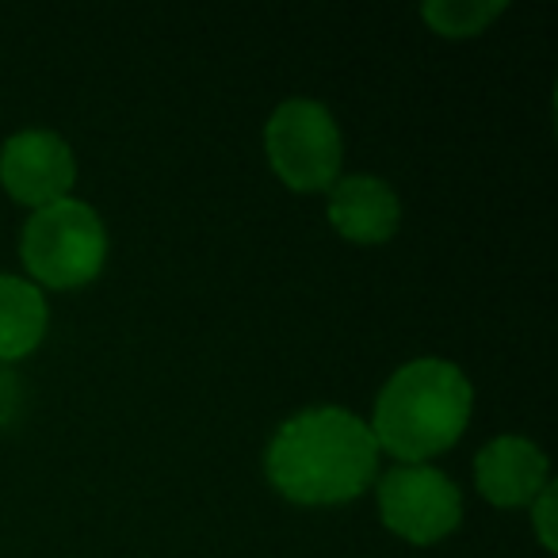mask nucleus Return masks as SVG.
<instances>
[{"label":"nucleus","mask_w":558,"mask_h":558,"mask_svg":"<svg viewBox=\"0 0 558 558\" xmlns=\"http://www.w3.org/2000/svg\"><path fill=\"white\" fill-rule=\"evenodd\" d=\"M379 444L356 413L314 405L276 428L264 456L268 482L295 505L356 501L375 478Z\"/></svg>","instance_id":"1"},{"label":"nucleus","mask_w":558,"mask_h":558,"mask_svg":"<svg viewBox=\"0 0 558 558\" xmlns=\"http://www.w3.org/2000/svg\"><path fill=\"white\" fill-rule=\"evenodd\" d=\"M474 482L489 505L520 509L547 489V456L527 436H497L474 456Z\"/></svg>","instance_id":"7"},{"label":"nucleus","mask_w":558,"mask_h":558,"mask_svg":"<svg viewBox=\"0 0 558 558\" xmlns=\"http://www.w3.org/2000/svg\"><path fill=\"white\" fill-rule=\"evenodd\" d=\"M474 410L471 379L451 360H410L387 379L375 398L372 436L379 451H390L402 463H421L463 436Z\"/></svg>","instance_id":"2"},{"label":"nucleus","mask_w":558,"mask_h":558,"mask_svg":"<svg viewBox=\"0 0 558 558\" xmlns=\"http://www.w3.org/2000/svg\"><path fill=\"white\" fill-rule=\"evenodd\" d=\"M47 299L32 279L0 276V364L32 356L47 337Z\"/></svg>","instance_id":"9"},{"label":"nucleus","mask_w":558,"mask_h":558,"mask_svg":"<svg viewBox=\"0 0 558 558\" xmlns=\"http://www.w3.org/2000/svg\"><path fill=\"white\" fill-rule=\"evenodd\" d=\"M77 180V157L70 142L54 131H20L0 149V184L16 203L43 210L58 199H70Z\"/></svg>","instance_id":"6"},{"label":"nucleus","mask_w":558,"mask_h":558,"mask_svg":"<svg viewBox=\"0 0 558 558\" xmlns=\"http://www.w3.org/2000/svg\"><path fill=\"white\" fill-rule=\"evenodd\" d=\"M20 383H16V375L12 372H4V367H0V425H4V421H12L16 417V405H20Z\"/></svg>","instance_id":"11"},{"label":"nucleus","mask_w":558,"mask_h":558,"mask_svg":"<svg viewBox=\"0 0 558 558\" xmlns=\"http://www.w3.org/2000/svg\"><path fill=\"white\" fill-rule=\"evenodd\" d=\"M271 172L291 192H329L341 180L344 142L337 119L318 100H283L264 126Z\"/></svg>","instance_id":"4"},{"label":"nucleus","mask_w":558,"mask_h":558,"mask_svg":"<svg viewBox=\"0 0 558 558\" xmlns=\"http://www.w3.org/2000/svg\"><path fill=\"white\" fill-rule=\"evenodd\" d=\"M379 517L398 539L428 547L459 527L463 494L436 466L402 463L379 482Z\"/></svg>","instance_id":"5"},{"label":"nucleus","mask_w":558,"mask_h":558,"mask_svg":"<svg viewBox=\"0 0 558 558\" xmlns=\"http://www.w3.org/2000/svg\"><path fill=\"white\" fill-rule=\"evenodd\" d=\"M501 12V0H428L421 16L444 39H471L486 32L489 20H497Z\"/></svg>","instance_id":"10"},{"label":"nucleus","mask_w":558,"mask_h":558,"mask_svg":"<svg viewBox=\"0 0 558 558\" xmlns=\"http://www.w3.org/2000/svg\"><path fill=\"white\" fill-rule=\"evenodd\" d=\"M532 505H535V527H539L543 547H555V535H550V489H543Z\"/></svg>","instance_id":"12"},{"label":"nucleus","mask_w":558,"mask_h":558,"mask_svg":"<svg viewBox=\"0 0 558 558\" xmlns=\"http://www.w3.org/2000/svg\"><path fill=\"white\" fill-rule=\"evenodd\" d=\"M329 226L352 245H387L402 226V203L379 177H344L329 187Z\"/></svg>","instance_id":"8"},{"label":"nucleus","mask_w":558,"mask_h":558,"mask_svg":"<svg viewBox=\"0 0 558 558\" xmlns=\"http://www.w3.org/2000/svg\"><path fill=\"white\" fill-rule=\"evenodd\" d=\"M20 256L35 276V288L73 291L93 283L108 260V230L100 215L81 199H58L35 210L20 238Z\"/></svg>","instance_id":"3"}]
</instances>
